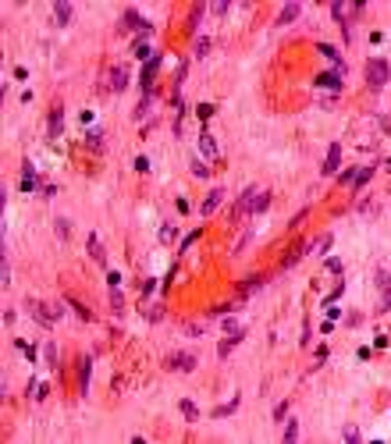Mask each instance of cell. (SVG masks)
<instances>
[{"instance_id":"1","label":"cell","mask_w":391,"mask_h":444,"mask_svg":"<svg viewBox=\"0 0 391 444\" xmlns=\"http://www.w3.org/2000/svg\"><path fill=\"white\" fill-rule=\"evenodd\" d=\"M388 82H391V64L384 57H370L366 61V85L370 89H384Z\"/></svg>"},{"instance_id":"2","label":"cell","mask_w":391,"mask_h":444,"mask_svg":"<svg viewBox=\"0 0 391 444\" xmlns=\"http://www.w3.org/2000/svg\"><path fill=\"white\" fill-rule=\"evenodd\" d=\"M167 366L178 373H192L196 370V356H189V352H171L167 356Z\"/></svg>"},{"instance_id":"3","label":"cell","mask_w":391,"mask_h":444,"mask_svg":"<svg viewBox=\"0 0 391 444\" xmlns=\"http://www.w3.org/2000/svg\"><path fill=\"white\" fill-rule=\"evenodd\" d=\"M160 64H164V57H160V54L146 61V68H143V78H139L143 92H150V89H153V78H156V72H160Z\"/></svg>"},{"instance_id":"4","label":"cell","mask_w":391,"mask_h":444,"mask_svg":"<svg viewBox=\"0 0 391 444\" xmlns=\"http://www.w3.org/2000/svg\"><path fill=\"white\" fill-rule=\"evenodd\" d=\"M252 203H256V189H245V192L238 196V203H235V210H232V221H238V217H245V214H252Z\"/></svg>"},{"instance_id":"5","label":"cell","mask_w":391,"mask_h":444,"mask_svg":"<svg viewBox=\"0 0 391 444\" xmlns=\"http://www.w3.org/2000/svg\"><path fill=\"white\" fill-rule=\"evenodd\" d=\"M118 29H121V32H132V29L146 32V29H153V25H150V21H143V18H139L135 11H125V14H121V25H118Z\"/></svg>"},{"instance_id":"6","label":"cell","mask_w":391,"mask_h":444,"mask_svg":"<svg viewBox=\"0 0 391 444\" xmlns=\"http://www.w3.org/2000/svg\"><path fill=\"white\" fill-rule=\"evenodd\" d=\"M338 163H341V146L334 143V146L327 149V156H324V167H320V174H324V178H331V174L338 171Z\"/></svg>"},{"instance_id":"7","label":"cell","mask_w":391,"mask_h":444,"mask_svg":"<svg viewBox=\"0 0 391 444\" xmlns=\"http://www.w3.org/2000/svg\"><path fill=\"white\" fill-rule=\"evenodd\" d=\"M306 252H310V245H306V242H295V245L288 249V256L281 260V270H292V267H295V263H299Z\"/></svg>"},{"instance_id":"8","label":"cell","mask_w":391,"mask_h":444,"mask_svg":"<svg viewBox=\"0 0 391 444\" xmlns=\"http://www.w3.org/2000/svg\"><path fill=\"white\" fill-rule=\"evenodd\" d=\"M341 78H345V72H324L320 78H316V85H320V89H334V92H341Z\"/></svg>"},{"instance_id":"9","label":"cell","mask_w":391,"mask_h":444,"mask_svg":"<svg viewBox=\"0 0 391 444\" xmlns=\"http://www.w3.org/2000/svg\"><path fill=\"white\" fill-rule=\"evenodd\" d=\"M263 288V274H249V277H242V285H238V295H252V292H260Z\"/></svg>"},{"instance_id":"10","label":"cell","mask_w":391,"mask_h":444,"mask_svg":"<svg viewBox=\"0 0 391 444\" xmlns=\"http://www.w3.org/2000/svg\"><path fill=\"white\" fill-rule=\"evenodd\" d=\"M72 14H75V7H72L68 0H57V4H54V21H57V25H68Z\"/></svg>"},{"instance_id":"11","label":"cell","mask_w":391,"mask_h":444,"mask_svg":"<svg viewBox=\"0 0 391 444\" xmlns=\"http://www.w3.org/2000/svg\"><path fill=\"white\" fill-rule=\"evenodd\" d=\"M47 128H50V139H61V132H64V110L61 107L50 110V125Z\"/></svg>"},{"instance_id":"12","label":"cell","mask_w":391,"mask_h":444,"mask_svg":"<svg viewBox=\"0 0 391 444\" xmlns=\"http://www.w3.org/2000/svg\"><path fill=\"white\" fill-rule=\"evenodd\" d=\"M299 14H303V4H285L281 14H278V25H292Z\"/></svg>"},{"instance_id":"13","label":"cell","mask_w":391,"mask_h":444,"mask_svg":"<svg viewBox=\"0 0 391 444\" xmlns=\"http://www.w3.org/2000/svg\"><path fill=\"white\" fill-rule=\"evenodd\" d=\"M125 85H128V68H125V64H118V68L110 72V89H114V92H121Z\"/></svg>"},{"instance_id":"14","label":"cell","mask_w":391,"mask_h":444,"mask_svg":"<svg viewBox=\"0 0 391 444\" xmlns=\"http://www.w3.org/2000/svg\"><path fill=\"white\" fill-rule=\"evenodd\" d=\"M221 203H224V189H214V192H210V196L203 199V214L210 217V214H214V210H217Z\"/></svg>"},{"instance_id":"15","label":"cell","mask_w":391,"mask_h":444,"mask_svg":"<svg viewBox=\"0 0 391 444\" xmlns=\"http://www.w3.org/2000/svg\"><path fill=\"white\" fill-rule=\"evenodd\" d=\"M221 331H224V334H245L242 320H238V316H228V313L221 316Z\"/></svg>"},{"instance_id":"16","label":"cell","mask_w":391,"mask_h":444,"mask_svg":"<svg viewBox=\"0 0 391 444\" xmlns=\"http://www.w3.org/2000/svg\"><path fill=\"white\" fill-rule=\"evenodd\" d=\"M85 245H89V256H93L96 263H107V252H103V242H100L96 235H89V242H85Z\"/></svg>"},{"instance_id":"17","label":"cell","mask_w":391,"mask_h":444,"mask_svg":"<svg viewBox=\"0 0 391 444\" xmlns=\"http://www.w3.org/2000/svg\"><path fill=\"white\" fill-rule=\"evenodd\" d=\"M89 370H93V359L85 356V359L78 363V380H82V387H78V391H82V394H89Z\"/></svg>"},{"instance_id":"18","label":"cell","mask_w":391,"mask_h":444,"mask_svg":"<svg viewBox=\"0 0 391 444\" xmlns=\"http://www.w3.org/2000/svg\"><path fill=\"white\" fill-rule=\"evenodd\" d=\"M320 54H324V57H327V61L334 64V72H345V64H341V54H338L334 46H327V43H320Z\"/></svg>"},{"instance_id":"19","label":"cell","mask_w":391,"mask_h":444,"mask_svg":"<svg viewBox=\"0 0 391 444\" xmlns=\"http://www.w3.org/2000/svg\"><path fill=\"white\" fill-rule=\"evenodd\" d=\"M85 139H89V149H93V153H103V139H107V135H103V128H89V135H85Z\"/></svg>"},{"instance_id":"20","label":"cell","mask_w":391,"mask_h":444,"mask_svg":"<svg viewBox=\"0 0 391 444\" xmlns=\"http://www.w3.org/2000/svg\"><path fill=\"white\" fill-rule=\"evenodd\" d=\"M199 146H203V153H206V156H217V153H221L217 139H214L210 132H203V135H199Z\"/></svg>"},{"instance_id":"21","label":"cell","mask_w":391,"mask_h":444,"mask_svg":"<svg viewBox=\"0 0 391 444\" xmlns=\"http://www.w3.org/2000/svg\"><path fill=\"white\" fill-rule=\"evenodd\" d=\"M150 107H153V89L143 92V100H139V107H135V121H143V118L150 114Z\"/></svg>"},{"instance_id":"22","label":"cell","mask_w":391,"mask_h":444,"mask_svg":"<svg viewBox=\"0 0 391 444\" xmlns=\"http://www.w3.org/2000/svg\"><path fill=\"white\" fill-rule=\"evenodd\" d=\"M110 313H114V316H121V313H125V298H121V292H118V288H110Z\"/></svg>"},{"instance_id":"23","label":"cell","mask_w":391,"mask_h":444,"mask_svg":"<svg viewBox=\"0 0 391 444\" xmlns=\"http://www.w3.org/2000/svg\"><path fill=\"white\" fill-rule=\"evenodd\" d=\"M299 441V419H288L285 423V444H295Z\"/></svg>"},{"instance_id":"24","label":"cell","mask_w":391,"mask_h":444,"mask_svg":"<svg viewBox=\"0 0 391 444\" xmlns=\"http://www.w3.org/2000/svg\"><path fill=\"white\" fill-rule=\"evenodd\" d=\"M270 199H274L270 192H256V203H252V214H263V210L270 206Z\"/></svg>"},{"instance_id":"25","label":"cell","mask_w":391,"mask_h":444,"mask_svg":"<svg viewBox=\"0 0 391 444\" xmlns=\"http://www.w3.org/2000/svg\"><path fill=\"white\" fill-rule=\"evenodd\" d=\"M43 363H47L50 370L57 366V348H54V341H47V345H43Z\"/></svg>"},{"instance_id":"26","label":"cell","mask_w":391,"mask_h":444,"mask_svg":"<svg viewBox=\"0 0 391 444\" xmlns=\"http://www.w3.org/2000/svg\"><path fill=\"white\" fill-rule=\"evenodd\" d=\"M181 416H185L189 423H196V419H199V409H196V402H189V398H185V402H181Z\"/></svg>"},{"instance_id":"27","label":"cell","mask_w":391,"mask_h":444,"mask_svg":"<svg viewBox=\"0 0 391 444\" xmlns=\"http://www.w3.org/2000/svg\"><path fill=\"white\" fill-rule=\"evenodd\" d=\"M331 242H334V235H331V231H324V235H320V238H316V242L310 245V252H324V249H327Z\"/></svg>"},{"instance_id":"28","label":"cell","mask_w":391,"mask_h":444,"mask_svg":"<svg viewBox=\"0 0 391 444\" xmlns=\"http://www.w3.org/2000/svg\"><path fill=\"white\" fill-rule=\"evenodd\" d=\"M235 409H238V394H235L232 402H224V405H217V409H214V416H217V419H221V416H232Z\"/></svg>"},{"instance_id":"29","label":"cell","mask_w":391,"mask_h":444,"mask_svg":"<svg viewBox=\"0 0 391 444\" xmlns=\"http://www.w3.org/2000/svg\"><path fill=\"white\" fill-rule=\"evenodd\" d=\"M199 18H203V4H196V7H192V14H189V32H196V29H199Z\"/></svg>"},{"instance_id":"30","label":"cell","mask_w":391,"mask_h":444,"mask_svg":"<svg viewBox=\"0 0 391 444\" xmlns=\"http://www.w3.org/2000/svg\"><path fill=\"white\" fill-rule=\"evenodd\" d=\"M210 54V39L206 36H196V57H206Z\"/></svg>"},{"instance_id":"31","label":"cell","mask_w":391,"mask_h":444,"mask_svg":"<svg viewBox=\"0 0 391 444\" xmlns=\"http://www.w3.org/2000/svg\"><path fill=\"white\" fill-rule=\"evenodd\" d=\"M370 178H374V167H359V174H356V189H363Z\"/></svg>"},{"instance_id":"32","label":"cell","mask_w":391,"mask_h":444,"mask_svg":"<svg viewBox=\"0 0 391 444\" xmlns=\"http://www.w3.org/2000/svg\"><path fill=\"white\" fill-rule=\"evenodd\" d=\"M356 174H359V171H341L338 181H341V185H356Z\"/></svg>"},{"instance_id":"33","label":"cell","mask_w":391,"mask_h":444,"mask_svg":"<svg viewBox=\"0 0 391 444\" xmlns=\"http://www.w3.org/2000/svg\"><path fill=\"white\" fill-rule=\"evenodd\" d=\"M135 171L146 174V171H150V160H146V156H135Z\"/></svg>"},{"instance_id":"34","label":"cell","mask_w":391,"mask_h":444,"mask_svg":"<svg viewBox=\"0 0 391 444\" xmlns=\"http://www.w3.org/2000/svg\"><path fill=\"white\" fill-rule=\"evenodd\" d=\"M285 416H288V405H285V402H281V405H278V409H274V423H281V419H285Z\"/></svg>"},{"instance_id":"35","label":"cell","mask_w":391,"mask_h":444,"mask_svg":"<svg viewBox=\"0 0 391 444\" xmlns=\"http://www.w3.org/2000/svg\"><path fill=\"white\" fill-rule=\"evenodd\" d=\"M345 441L356 444V441H359V430H356V427H345Z\"/></svg>"},{"instance_id":"36","label":"cell","mask_w":391,"mask_h":444,"mask_svg":"<svg viewBox=\"0 0 391 444\" xmlns=\"http://www.w3.org/2000/svg\"><path fill=\"white\" fill-rule=\"evenodd\" d=\"M199 118H203V121H210V118H214V107H210V103H203V107H199Z\"/></svg>"},{"instance_id":"37","label":"cell","mask_w":391,"mask_h":444,"mask_svg":"<svg viewBox=\"0 0 391 444\" xmlns=\"http://www.w3.org/2000/svg\"><path fill=\"white\" fill-rule=\"evenodd\" d=\"M192 171H196V178H206V174H210V167H206V163H192Z\"/></svg>"},{"instance_id":"38","label":"cell","mask_w":391,"mask_h":444,"mask_svg":"<svg viewBox=\"0 0 391 444\" xmlns=\"http://www.w3.org/2000/svg\"><path fill=\"white\" fill-rule=\"evenodd\" d=\"M327 270H331V274H341V260L331 256V260H327Z\"/></svg>"},{"instance_id":"39","label":"cell","mask_w":391,"mask_h":444,"mask_svg":"<svg viewBox=\"0 0 391 444\" xmlns=\"http://www.w3.org/2000/svg\"><path fill=\"white\" fill-rule=\"evenodd\" d=\"M107 285H110V288H118V285H121V274H118V270H110V274H107Z\"/></svg>"},{"instance_id":"40","label":"cell","mask_w":391,"mask_h":444,"mask_svg":"<svg viewBox=\"0 0 391 444\" xmlns=\"http://www.w3.org/2000/svg\"><path fill=\"white\" fill-rule=\"evenodd\" d=\"M306 214H310V210H299V214H295V217H292V224H288V227H299V224L306 221Z\"/></svg>"},{"instance_id":"41","label":"cell","mask_w":391,"mask_h":444,"mask_svg":"<svg viewBox=\"0 0 391 444\" xmlns=\"http://www.w3.org/2000/svg\"><path fill=\"white\" fill-rule=\"evenodd\" d=\"M210 11H214V14H228V4H224V0H221V4H210Z\"/></svg>"},{"instance_id":"42","label":"cell","mask_w":391,"mask_h":444,"mask_svg":"<svg viewBox=\"0 0 391 444\" xmlns=\"http://www.w3.org/2000/svg\"><path fill=\"white\" fill-rule=\"evenodd\" d=\"M57 235H61V238H68V221H64V217L57 221Z\"/></svg>"}]
</instances>
